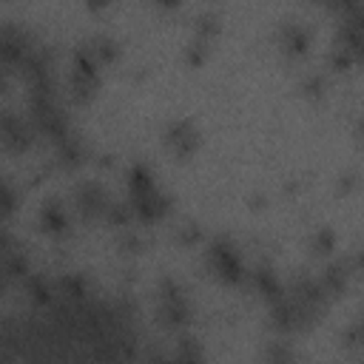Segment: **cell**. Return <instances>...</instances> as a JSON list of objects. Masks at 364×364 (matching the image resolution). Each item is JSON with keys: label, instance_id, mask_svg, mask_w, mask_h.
<instances>
[{"label": "cell", "instance_id": "cell-13", "mask_svg": "<svg viewBox=\"0 0 364 364\" xmlns=\"http://www.w3.org/2000/svg\"><path fill=\"white\" fill-rule=\"evenodd\" d=\"M23 287H26L28 299H31L37 307H48V304L54 301V296H57L54 284H51L46 276H40V273H28L26 282H23Z\"/></svg>", "mask_w": 364, "mask_h": 364}, {"label": "cell", "instance_id": "cell-1", "mask_svg": "<svg viewBox=\"0 0 364 364\" xmlns=\"http://www.w3.org/2000/svg\"><path fill=\"white\" fill-rule=\"evenodd\" d=\"M156 321L168 330H182L191 321V301L173 279H162L156 287Z\"/></svg>", "mask_w": 364, "mask_h": 364}, {"label": "cell", "instance_id": "cell-9", "mask_svg": "<svg viewBox=\"0 0 364 364\" xmlns=\"http://www.w3.org/2000/svg\"><path fill=\"white\" fill-rule=\"evenodd\" d=\"M245 282L259 293V296H264L267 299V304L270 301H276L282 293H284V284L276 279V273H273V267L270 264H253L247 273H245Z\"/></svg>", "mask_w": 364, "mask_h": 364}, {"label": "cell", "instance_id": "cell-14", "mask_svg": "<svg viewBox=\"0 0 364 364\" xmlns=\"http://www.w3.org/2000/svg\"><path fill=\"white\" fill-rule=\"evenodd\" d=\"M57 145V159L63 162V165H80L82 162V156H85V145H82V139H80V134H74V131H68L60 142H54Z\"/></svg>", "mask_w": 364, "mask_h": 364}, {"label": "cell", "instance_id": "cell-4", "mask_svg": "<svg viewBox=\"0 0 364 364\" xmlns=\"http://www.w3.org/2000/svg\"><path fill=\"white\" fill-rule=\"evenodd\" d=\"M111 205V196L108 191L94 182V179H82L77 188H74V208L80 210L82 219H97V216H105Z\"/></svg>", "mask_w": 364, "mask_h": 364}, {"label": "cell", "instance_id": "cell-7", "mask_svg": "<svg viewBox=\"0 0 364 364\" xmlns=\"http://www.w3.org/2000/svg\"><path fill=\"white\" fill-rule=\"evenodd\" d=\"M165 142L176 156H191L199 145V131L193 128L191 119H173L165 128Z\"/></svg>", "mask_w": 364, "mask_h": 364}, {"label": "cell", "instance_id": "cell-6", "mask_svg": "<svg viewBox=\"0 0 364 364\" xmlns=\"http://www.w3.org/2000/svg\"><path fill=\"white\" fill-rule=\"evenodd\" d=\"M0 131H3V142L9 151H26L34 139V125L26 122L23 117H17L14 111H3Z\"/></svg>", "mask_w": 364, "mask_h": 364}, {"label": "cell", "instance_id": "cell-21", "mask_svg": "<svg viewBox=\"0 0 364 364\" xmlns=\"http://www.w3.org/2000/svg\"><path fill=\"white\" fill-rule=\"evenodd\" d=\"M142 364H173V355H168V353H162L159 347H148L145 353H142V358H139Z\"/></svg>", "mask_w": 364, "mask_h": 364}, {"label": "cell", "instance_id": "cell-8", "mask_svg": "<svg viewBox=\"0 0 364 364\" xmlns=\"http://www.w3.org/2000/svg\"><path fill=\"white\" fill-rule=\"evenodd\" d=\"M128 202H131V208H134V216L142 219V222H156L159 216L168 213V205H171V199H168L159 188L145 191V193H131Z\"/></svg>", "mask_w": 364, "mask_h": 364}, {"label": "cell", "instance_id": "cell-3", "mask_svg": "<svg viewBox=\"0 0 364 364\" xmlns=\"http://www.w3.org/2000/svg\"><path fill=\"white\" fill-rule=\"evenodd\" d=\"M34 46H37V43L31 40V34H28L26 28L14 26L11 20H6V23L0 26V60H3L6 68L23 65L26 54H28Z\"/></svg>", "mask_w": 364, "mask_h": 364}, {"label": "cell", "instance_id": "cell-23", "mask_svg": "<svg viewBox=\"0 0 364 364\" xmlns=\"http://www.w3.org/2000/svg\"><path fill=\"white\" fill-rule=\"evenodd\" d=\"M119 242H122V247H125V250H139V245H142V239H139L136 233H125Z\"/></svg>", "mask_w": 364, "mask_h": 364}, {"label": "cell", "instance_id": "cell-17", "mask_svg": "<svg viewBox=\"0 0 364 364\" xmlns=\"http://www.w3.org/2000/svg\"><path fill=\"white\" fill-rule=\"evenodd\" d=\"M173 364H202V350L196 344L193 336H179L176 338V353H173Z\"/></svg>", "mask_w": 364, "mask_h": 364}, {"label": "cell", "instance_id": "cell-12", "mask_svg": "<svg viewBox=\"0 0 364 364\" xmlns=\"http://www.w3.org/2000/svg\"><path fill=\"white\" fill-rule=\"evenodd\" d=\"M40 225H43L46 233L63 236V233L68 230V213H65V208H63L57 199L43 202V208H40Z\"/></svg>", "mask_w": 364, "mask_h": 364}, {"label": "cell", "instance_id": "cell-11", "mask_svg": "<svg viewBox=\"0 0 364 364\" xmlns=\"http://www.w3.org/2000/svg\"><path fill=\"white\" fill-rule=\"evenodd\" d=\"M350 270H353V262H330V264L321 270L318 282H321V287H324V293H327L330 299L338 296V293L347 287Z\"/></svg>", "mask_w": 364, "mask_h": 364}, {"label": "cell", "instance_id": "cell-24", "mask_svg": "<svg viewBox=\"0 0 364 364\" xmlns=\"http://www.w3.org/2000/svg\"><path fill=\"white\" fill-rule=\"evenodd\" d=\"M355 264H358V267H361V270H364V247H361V250H358V259H355Z\"/></svg>", "mask_w": 364, "mask_h": 364}, {"label": "cell", "instance_id": "cell-19", "mask_svg": "<svg viewBox=\"0 0 364 364\" xmlns=\"http://www.w3.org/2000/svg\"><path fill=\"white\" fill-rule=\"evenodd\" d=\"M347 347H364V316H358L347 330H344Z\"/></svg>", "mask_w": 364, "mask_h": 364}, {"label": "cell", "instance_id": "cell-10", "mask_svg": "<svg viewBox=\"0 0 364 364\" xmlns=\"http://www.w3.org/2000/svg\"><path fill=\"white\" fill-rule=\"evenodd\" d=\"M279 43L287 54H301L307 46H310V28L299 20H282V28H279Z\"/></svg>", "mask_w": 364, "mask_h": 364}, {"label": "cell", "instance_id": "cell-15", "mask_svg": "<svg viewBox=\"0 0 364 364\" xmlns=\"http://www.w3.org/2000/svg\"><path fill=\"white\" fill-rule=\"evenodd\" d=\"M262 364H299V358H296V353H293V347L287 341L276 338V341H267L264 344Z\"/></svg>", "mask_w": 364, "mask_h": 364}, {"label": "cell", "instance_id": "cell-20", "mask_svg": "<svg viewBox=\"0 0 364 364\" xmlns=\"http://www.w3.org/2000/svg\"><path fill=\"white\" fill-rule=\"evenodd\" d=\"M355 60H353V54L341 46V43H333V48H330V65L333 68H347V65H353Z\"/></svg>", "mask_w": 364, "mask_h": 364}, {"label": "cell", "instance_id": "cell-18", "mask_svg": "<svg viewBox=\"0 0 364 364\" xmlns=\"http://www.w3.org/2000/svg\"><path fill=\"white\" fill-rule=\"evenodd\" d=\"M333 245H336V236H333L330 228H318V230L310 236V250H313V253H330Z\"/></svg>", "mask_w": 364, "mask_h": 364}, {"label": "cell", "instance_id": "cell-22", "mask_svg": "<svg viewBox=\"0 0 364 364\" xmlns=\"http://www.w3.org/2000/svg\"><path fill=\"white\" fill-rule=\"evenodd\" d=\"M3 208H6V213L14 210V191H11V182H3Z\"/></svg>", "mask_w": 364, "mask_h": 364}, {"label": "cell", "instance_id": "cell-16", "mask_svg": "<svg viewBox=\"0 0 364 364\" xmlns=\"http://www.w3.org/2000/svg\"><path fill=\"white\" fill-rule=\"evenodd\" d=\"M82 46L91 51V57H94L97 63H108V60H114V54H117V43H114L108 34H91V37H85Z\"/></svg>", "mask_w": 364, "mask_h": 364}, {"label": "cell", "instance_id": "cell-5", "mask_svg": "<svg viewBox=\"0 0 364 364\" xmlns=\"http://www.w3.org/2000/svg\"><path fill=\"white\" fill-rule=\"evenodd\" d=\"M0 273H3V282L11 284V282H26V276L31 273L28 270V256L23 253V247H17L11 242V236L6 233L3 236V247H0Z\"/></svg>", "mask_w": 364, "mask_h": 364}, {"label": "cell", "instance_id": "cell-2", "mask_svg": "<svg viewBox=\"0 0 364 364\" xmlns=\"http://www.w3.org/2000/svg\"><path fill=\"white\" fill-rule=\"evenodd\" d=\"M208 264L225 282H245L242 256H239V250L233 247V242L228 236H216V239L208 242Z\"/></svg>", "mask_w": 364, "mask_h": 364}]
</instances>
